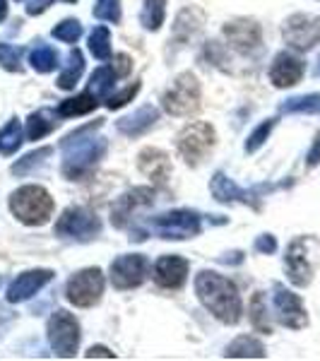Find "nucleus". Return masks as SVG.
Returning <instances> with one entry per match:
<instances>
[{
  "label": "nucleus",
  "instance_id": "cd10ccee",
  "mask_svg": "<svg viewBox=\"0 0 320 361\" xmlns=\"http://www.w3.org/2000/svg\"><path fill=\"white\" fill-rule=\"evenodd\" d=\"M90 51L97 61L111 58V32H109V27H94V32L90 34Z\"/></svg>",
  "mask_w": 320,
  "mask_h": 361
},
{
  "label": "nucleus",
  "instance_id": "2eb2a0df",
  "mask_svg": "<svg viewBox=\"0 0 320 361\" xmlns=\"http://www.w3.org/2000/svg\"><path fill=\"white\" fill-rule=\"evenodd\" d=\"M188 260L181 255H161L152 267V277L161 289H181L188 279Z\"/></svg>",
  "mask_w": 320,
  "mask_h": 361
},
{
  "label": "nucleus",
  "instance_id": "a18cd8bd",
  "mask_svg": "<svg viewBox=\"0 0 320 361\" xmlns=\"http://www.w3.org/2000/svg\"><path fill=\"white\" fill-rule=\"evenodd\" d=\"M5 17H8V3H5V0H0V22H3Z\"/></svg>",
  "mask_w": 320,
  "mask_h": 361
},
{
  "label": "nucleus",
  "instance_id": "423d86ee",
  "mask_svg": "<svg viewBox=\"0 0 320 361\" xmlns=\"http://www.w3.org/2000/svg\"><path fill=\"white\" fill-rule=\"evenodd\" d=\"M68 301L78 308H92L99 304L104 294V275L99 267H87V270L78 272V275L70 277L66 287Z\"/></svg>",
  "mask_w": 320,
  "mask_h": 361
},
{
  "label": "nucleus",
  "instance_id": "c85d7f7f",
  "mask_svg": "<svg viewBox=\"0 0 320 361\" xmlns=\"http://www.w3.org/2000/svg\"><path fill=\"white\" fill-rule=\"evenodd\" d=\"M29 63H32V68L37 70V73H51V70L58 68V54L51 46L39 44L37 49L32 51V56H29Z\"/></svg>",
  "mask_w": 320,
  "mask_h": 361
},
{
  "label": "nucleus",
  "instance_id": "f704fd0d",
  "mask_svg": "<svg viewBox=\"0 0 320 361\" xmlns=\"http://www.w3.org/2000/svg\"><path fill=\"white\" fill-rule=\"evenodd\" d=\"M54 37L63 44H75L82 37V25L78 20H66L54 29Z\"/></svg>",
  "mask_w": 320,
  "mask_h": 361
},
{
  "label": "nucleus",
  "instance_id": "ddd939ff",
  "mask_svg": "<svg viewBox=\"0 0 320 361\" xmlns=\"http://www.w3.org/2000/svg\"><path fill=\"white\" fill-rule=\"evenodd\" d=\"M222 34H224L226 44L243 56L258 51L260 44H263V29H260V25L255 20H246V17L234 20V22H226Z\"/></svg>",
  "mask_w": 320,
  "mask_h": 361
},
{
  "label": "nucleus",
  "instance_id": "f03ea898",
  "mask_svg": "<svg viewBox=\"0 0 320 361\" xmlns=\"http://www.w3.org/2000/svg\"><path fill=\"white\" fill-rule=\"evenodd\" d=\"M10 209L22 224L44 226L54 217V197L42 185H22L10 195Z\"/></svg>",
  "mask_w": 320,
  "mask_h": 361
},
{
  "label": "nucleus",
  "instance_id": "a211bd4d",
  "mask_svg": "<svg viewBox=\"0 0 320 361\" xmlns=\"http://www.w3.org/2000/svg\"><path fill=\"white\" fill-rule=\"evenodd\" d=\"M54 279V272L51 270H29V272H22L20 277L10 284L8 289V301L10 304H22V301L32 299L37 292H42L46 284Z\"/></svg>",
  "mask_w": 320,
  "mask_h": 361
},
{
  "label": "nucleus",
  "instance_id": "473e14b6",
  "mask_svg": "<svg viewBox=\"0 0 320 361\" xmlns=\"http://www.w3.org/2000/svg\"><path fill=\"white\" fill-rule=\"evenodd\" d=\"M251 320L253 328L260 333H270V323H267V306H265V296L263 292H258L251 301Z\"/></svg>",
  "mask_w": 320,
  "mask_h": 361
},
{
  "label": "nucleus",
  "instance_id": "c03bdc74",
  "mask_svg": "<svg viewBox=\"0 0 320 361\" xmlns=\"http://www.w3.org/2000/svg\"><path fill=\"white\" fill-rule=\"evenodd\" d=\"M94 357H106V359H113V352H109L106 347H92L87 352V359H94Z\"/></svg>",
  "mask_w": 320,
  "mask_h": 361
},
{
  "label": "nucleus",
  "instance_id": "4c0bfd02",
  "mask_svg": "<svg viewBox=\"0 0 320 361\" xmlns=\"http://www.w3.org/2000/svg\"><path fill=\"white\" fill-rule=\"evenodd\" d=\"M54 149L51 147H44V149H39V152H32V154H27L22 161H17V164L13 166V173H27L29 169H32L34 164H39V161L44 159V157H49Z\"/></svg>",
  "mask_w": 320,
  "mask_h": 361
},
{
  "label": "nucleus",
  "instance_id": "bb28decb",
  "mask_svg": "<svg viewBox=\"0 0 320 361\" xmlns=\"http://www.w3.org/2000/svg\"><path fill=\"white\" fill-rule=\"evenodd\" d=\"M20 145H22V123L13 118L0 128V154H8V157L15 154Z\"/></svg>",
  "mask_w": 320,
  "mask_h": 361
},
{
  "label": "nucleus",
  "instance_id": "dca6fc26",
  "mask_svg": "<svg viewBox=\"0 0 320 361\" xmlns=\"http://www.w3.org/2000/svg\"><path fill=\"white\" fill-rule=\"evenodd\" d=\"M304 70H306V63L301 61L299 56L292 54V51H282V54L275 56V61H272V66H270V80L279 90L294 87L301 82Z\"/></svg>",
  "mask_w": 320,
  "mask_h": 361
},
{
  "label": "nucleus",
  "instance_id": "f257e3e1",
  "mask_svg": "<svg viewBox=\"0 0 320 361\" xmlns=\"http://www.w3.org/2000/svg\"><path fill=\"white\" fill-rule=\"evenodd\" d=\"M195 294L202 301V306L214 318L222 320V323L234 325L241 320L243 304H241V296H238V289L234 287L231 279L217 275V272L202 270L195 277Z\"/></svg>",
  "mask_w": 320,
  "mask_h": 361
},
{
  "label": "nucleus",
  "instance_id": "20e7f679",
  "mask_svg": "<svg viewBox=\"0 0 320 361\" xmlns=\"http://www.w3.org/2000/svg\"><path fill=\"white\" fill-rule=\"evenodd\" d=\"M214 142H217L214 128L205 123V121H197V123H190L183 128L181 135L176 140V147H178V154H181L190 166H197L200 161H205L207 154L214 149Z\"/></svg>",
  "mask_w": 320,
  "mask_h": 361
},
{
  "label": "nucleus",
  "instance_id": "4468645a",
  "mask_svg": "<svg viewBox=\"0 0 320 361\" xmlns=\"http://www.w3.org/2000/svg\"><path fill=\"white\" fill-rule=\"evenodd\" d=\"M275 316L284 328H292V330H301L306 328L308 316H306V308L301 304V299L294 292L284 287H275Z\"/></svg>",
  "mask_w": 320,
  "mask_h": 361
},
{
  "label": "nucleus",
  "instance_id": "f8f14e48",
  "mask_svg": "<svg viewBox=\"0 0 320 361\" xmlns=\"http://www.w3.org/2000/svg\"><path fill=\"white\" fill-rule=\"evenodd\" d=\"M152 229L161 238H193L200 234V217L190 209H176L159 214L152 222Z\"/></svg>",
  "mask_w": 320,
  "mask_h": 361
},
{
  "label": "nucleus",
  "instance_id": "2f4dec72",
  "mask_svg": "<svg viewBox=\"0 0 320 361\" xmlns=\"http://www.w3.org/2000/svg\"><path fill=\"white\" fill-rule=\"evenodd\" d=\"M116 82V73L111 70V66H104V68H97L94 73H92V87H90V92H94L97 97H101V94H109L111 92V87Z\"/></svg>",
  "mask_w": 320,
  "mask_h": 361
},
{
  "label": "nucleus",
  "instance_id": "b1692460",
  "mask_svg": "<svg viewBox=\"0 0 320 361\" xmlns=\"http://www.w3.org/2000/svg\"><path fill=\"white\" fill-rule=\"evenodd\" d=\"M82 70H85V58L80 54L78 49L70 51L68 56V63H66V70L61 73V78H58V87L61 90H75V85L80 82V78H82Z\"/></svg>",
  "mask_w": 320,
  "mask_h": 361
},
{
  "label": "nucleus",
  "instance_id": "ea45409f",
  "mask_svg": "<svg viewBox=\"0 0 320 361\" xmlns=\"http://www.w3.org/2000/svg\"><path fill=\"white\" fill-rule=\"evenodd\" d=\"M111 70L116 73V78H128L133 70V58L128 54H116L111 58Z\"/></svg>",
  "mask_w": 320,
  "mask_h": 361
},
{
  "label": "nucleus",
  "instance_id": "e433bc0d",
  "mask_svg": "<svg viewBox=\"0 0 320 361\" xmlns=\"http://www.w3.org/2000/svg\"><path fill=\"white\" fill-rule=\"evenodd\" d=\"M277 121H265V123H260L258 128L253 130V135L248 137V142H246V152H258L260 147L265 145V140L270 137V133H272V128H275Z\"/></svg>",
  "mask_w": 320,
  "mask_h": 361
},
{
  "label": "nucleus",
  "instance_id": "a878e982",
  "mask_svg": "<svg viewBox=\"0 0 320 361\" xmlns=\"http://www.w3.org/2000/svg\"><path fill=\"white\" fill-rule=\"evenodd\" d=\"M166 17V0H144L142 3V13H140V22L147 32H156L164 25Z\"/></svg>",
  "mask_w": 320,
  "mask_h": 361
},
{
  "label": "nucleus",
  "instance_id": "9d476101",
  "mask_svg": "<svg viewBox=\"0 0 320 361\" xmlns=\"http://www.w3.org/2000/svg\"><path fill=\"white\" fill-rule=\"evenodd\" d=\"M282 37L294 51H311L313 46L320 44V17L306 13L292 15L284 22Z\"/></svg>",
  "mask_w": 320,
  "mask_h": 361
},
{
  "label": "nucleus",
  "instance_id": "58836bf2",
  "mask_svg": "<svg viewBox=\"0 0 320 361\" xmlns=\"http://www.w3.org/2000/svg\"><path fill=\"white\" fill-rule=\"evenodd\" d=\"M140 92V85L135 82V85H130V87H125L123 92H118V94H111L109 97V104L106 106L109 109H121V106H125L128 102H133L135 99V94Z\"/></svg>",
  "mask_w": 320,
  "mask_h": 361
},
{
  "label": "nucleus",
  "instance_id": "aec40b11",
  "mask_svg": "<svg viewBox=\"0 0 320 361\" xmlns=\"http://www.w3.org/2000/svg\"><path fill=\"white\" fill-rule=\"evenodd\" d=\"M156 118H159V111H156L154 106H142V109H137L133 116L121 118L118 130L128 137H137V135H142V133H147L149 128L156 123Z\"/></svg>",
  "mask_w": 320,
  "mask_h": 361
},
{
  "label": "nucleus",
  "instance_id": "79ce46f5",
  "mask_svg": "<svg viewBox=\"0 0 320 361\" xmlns=\"http://www.w3.org/2000/svg\"><path fill=\"white\" fill-rule=\"evenodd\" d=\"M255 248H258L260 253H275V248H277V241H275V236H270V234L260 236L258 241H255Z\"/></svg>",
  "mask_w": 320,
  "mask_h": 361
},
{
  "label": "nucleus",
  "instance_id": "1a4fd4ad",
  "mask_svg": "<svg viewBox=\"0 0 320 361\" xmlns=\"http://www.w3.org/2000/svg\"><path fill=\"white\" fill-rule=\"evenodd\" d=\"M101 231V222L94 212L85 207H68L56 222V234L61 238H78V241H90Z\"/></svg>",
  "mask_w": 320,
  "mask_h": 361
},
{
  "label": "nucleus",
  "instance_id": "7c9ffc66",
  "mask_svg": "<svg viewBox=\"0 0 320 361\" xmlns=\"http://www.w3.org/2000/svg\"><path fill=\"white\" fill-rule=\"evenodd\" d=\"M212 193L219 202H231V200H236V197H243V190H238L224 173H217V176H214ZM243 200H246V197H243Z\"/></svg>",
  "mask_w": 320,
  "mask_h": 361
},
{
  "label": "nucleus",
  "instance_id": "37998d69",
  "mask_svg": "<svg viewBox=\"0 0 320 361\" xmlns=\"http://www.w3.org/2000/svg\"><path fill=\"white\" fill-rule=\"evenodd\" d=\"M54 3V0H29L27 5V13L29 15H42L44 10H49V5Z\"/></svg>",
  "mask_w": 320,
  "mask_h": 361
},
{
  "label": "nucleus",
  "instance_id": "6ab92c4d",
  "mask_svg": "<svg viewBox=\"0 0 320 361\" xmlns=\"http://www.w3.org/2000/svg\"><path fill=\"white\" fill-rule=\"evenodd\" d=\"M137 169L144 173L147 178H152L154 183H164L171 176V159L164 149L159 147H144L137 154Z\"/></svg>",
  "mask_w": 320,
  "mask_h": 361
},
{
  "label": "nucleus",
  "instance_id": "4be33fe9",
  "mask_svg": "<svg viewBox=\"0 0 320 361\" xmlns=\"http://www.w3.org/2000/svg\"><path fill=\"white\" fill-rule=\"evenodd\" d=\"M224 357L229 359H263L265 357V347L260 340L255 337H248V335H241L226 347Z\"/></svg>",
  "mask_w": 320,
  "mask_h": 361
},
{
  "label": "nucleus",
  "instance_id": "393cba45",
  "mask_svg": "<svg viewBox=\"0 0 320 361\" xmlns=\"http://www.w3.org/2000/svg\"><path fill=\"white\" fill-rule=\"evenodd\" d=\"M56 128V114H51L49 109H42V111L32 114L27 121V137L29 140H42L44 135H49Z\"/></svg>",
  "mask_w": 320,
  "mask_h": 361
},
{
  "label": "nucleus",
  "instance_id": "72a5a7b5",
  "mask_svg": "<svg viewBox=\"0 0 320 361\" xmlns=\"http://www.w3.org/2000/svg\"><path fill=\"white\" fill-rule=\"evenodd\" d=\"M94 17L104 22H121V0H97L94 5Z\"/></svg>",
  "mask_w": 320,
  "mask_h": 361
},
{
  "label": "nucleus",
  "instance_id": "6e6552de",
  "mask_svg": "<svg viewBox=\"0 0 320 361\" xmlns=\"http://www.w3.org/2000/svg\"><path fill=\"white\" fill-rule=\"evenodd\" d=\"M313 243L316 241L311 236H299L289 243L287 255H284V270H287L289 282L296 284V287H306L313 279Z\"/></svg>",
  "mask_w": 320,
  "mask_h": 361
},
{
  "label": "nucleus",
  "instance_id": "49530a36",
  "mask_svg": "<svg viewBox=\"0 0 320 361\" xmlns=\"http://www.w3.org/2000/svg\"><path fill=\"white\" fill-rule=\"evenodd\" d=\"M66 3H75V0H66Z\"/></svg>",
  "mask_w": 320,
  "mask_h": 361
},
{
  "label": "nucleus",
  "instance_id": "c9c22d12",
  "mask_svg": "<svg viewBox=\"0 0 320 361\" xmlns=\"http://www.w3.org/2000/svg\"><path fill=\"white\" fill-rule=\"evenodd\" d=\"M20 61H22V49L10 44H0V66L10 70V73H20L22 70Z\"/></svg>",
  "mask_w": 320,
  "mask_h": 361
},
{
  "label": "nucleus",
  "instance_id": "0eeeda50",
  "mask_svg": "<svg viewBox=\"0 0 320 361\" xmlns=\"http://www.w3.org/2000/svg\"><path fill=\"white\" fill-rule=\"evenodd\" d=\"M49 342L58 357H75L80 347V325L68 311H56L49 320Z\"/></svg>",
  "mask_w": 320,
  "mask_h": 361
},
{
  "label": "nucleus",
  "instance_id": "f3484780",
  "mask_svg": "<svg viewBox=\"0 0 320 361\" xmlns=\"http://www.w3.org/2000/svg\"><path fill=\"white\" fill-rule=\"evenodd\" d=\"M154 202V190L152 188H133L128 190L118 197V200L111 205V222L113 226H118V229H123V226L130 222L133 212L140 207H147Z\"/></svg>",
  "mask_w": 320,
  "mask_h": 361
},
{
  "label": "nucleus",
  "instance_id": "a19ab883",
  "mask_svg": "<svg viewBox=\"0 0 320 361\" xmlns=\"http://www.w3.org/2000/svg\"><path fill=\"white\" fill-rule=\"evenodd\" d=\"M320 164V130L316 133V137H313V145L311 149H308V157H306V166L313 169Z\"/></svg>",
  "mask_w": 320,
  "mask_h": 361
},
{
  "label": "nucleus",
  "instance_id": "412c9836",
  "mask_svg": "<svg viewBox=\"0 0 320 361\" xmlns=\"http://www.w3.org/2000/svg\"><path fill=\"white\" fill-rule=\"evenodd\" d=\"M202 22H205V17L197 8H185L178 13L176 17V25H173V39L176 42H188L190 37H195L197 32H200Z\"/></svg>",
  "mask_w": 320,
  "mask_h": 361
},
{
  "label": "nucleus",
  "instance_id": "5701e85b",
  "mask_svg": "<svg viewBox=\"0 0 320 361\" xmlns=\"http://www.w3.org/2000/svg\"><path fill=\"white\" fill-rule=\"evenodd\" d=\"M97 94L94 92H82V94L73 97V99H66V102L58 106V116H66V118H73V116H85L90 111L97 109Z\"/></svg>",
  "mask_w": 320,
  "mask_h": 361
},
{
  "label": "nucleus",
  "instance_id": "9b49d317",
  "mask_svg": "<svg viewBox=\"0 0 320 361\" xmlns=\"http://www.w3.org/2000/svg\"><path fill=\"white\" fill-rule=\"evenodd\" d=\"M149 272H152V267H149V260L144 255H121L111 263V284L121 292L135 289L149 277Z\"/></svg>",
  "mask_w": 320,
  "mask_h": 361
},
{
  "label": "nucleus",
  "instance_id": "39448f33",
  "mask_svg": "<svg viewBox=\"0 0 320 361\" xmlns=\"http://www.w3.org/2000/svg\"><path fill=\"white\" fill-rule=\"evenodd\" d=\"M161 106L171 116H190L200 109V82L193 73H181L173 80L171 90L164 92Z\"/></svg>",
  "mask_w": 320,
  "mask_h": 361
},
{
  "label": "nucleus",
  "instance_id": "7ed1b4c3",
  "mask_svg": "<svg viewBox=\"0 0 320 361\" xmlns=\"http://www.w3.org/2000/svg\"><path fill=\"white\" fill-rule=\"evenodd\" d=\"M63 147L70 149L66 154V161H63V173L70 180H80L82 176H87L97 166V161L104 157V152H106V142L94 137L63 140Z\"/></svg>",
  "mask_w": 320,
  "mask_h": 361
},
{
  "label": "nucleus",
  "instance_id": "c756f323",
  "mask_svg": "<svg viewBox=\"0 0 320 361\" xmlns=\"http://www.w3.org/2000/svg\"><path fill=\"white\" fill-rule=\"evenodd\" d=\"M284 114H320V94H306L289 99L282 106Z\"/></svg>",
  "mask_w": 320,
  "mask_h": 361
}]
</instances>
